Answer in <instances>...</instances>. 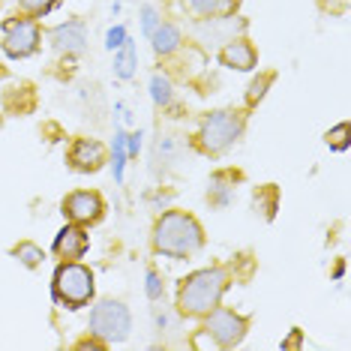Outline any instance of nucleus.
I'll return each mask as SVG.
<instances>
[{
    "mask_svg": "<svg viewBox=\"0 0 351 351\" xmlns=\"http://www.w3.org/2000/svg\"><path fill=\"white\" fill-rule=\"evenodd\" d=\"M204 246V228L193 213L169 210L154 222V252L165 258H193Z\"/></svg>",
    "mask_w": 351,
    "mask_h": 351,
    "instance_id": "obj_1",
    "label": "nucleus"
},
{
    "mask_svg": "<svg viewBox=\"0 0 351 351\" xmlns=\"http://www.w3.org/2000/svg\"><path fill=\"white\" fill-rule=\"evenodd\" d=\"M228 279V267H204L189 274L178 289V313L189 318H204L213 306H219Z\"/></svg>",
    "mask_w": 351,
    "mask_h": 351,
    "instance_id": "obj_2",
    "label": "nucleus"
},
{
    "mask_svg": "<svg viewBox=\"0 0 351 351\" xmlns=\"http://www.w3.org/2000/svg\"><path fill=\"white\" fill-rule=\"evenodd\" d=\"M243 123H246L243 114L234 108H219V111L204 114L202 126H198V135H195L198 150L207 156L226 154V150L243 135Z\"/></svg>",
    "mask_w": 351,
    "mask_h": 351,
    "instance_id": "obj_3",
    "label": "nucleus"
},
{
    "mask_svg": "<svg viewBox=\"0 0 351 351\" xmlns=\"http://www.w3.org/2000/svg\"><path fill=\"white\" fill-rule=\"evenodd\" d=\"M54 300L66 309H82L93 300V274L78 261H60L51 279Z\"/></svg>",
    "mask_w": 351,
    "mask_h": 351,
    "instance_id": "obj_4",
    "label": "nucleus"
},
{
    "mask_svg": "<svg viewBox=\"0 0 351 351\" xmlns=\"http://www.w3.org/2000/svg\"><path fill=\"white\" fill-rule=\"evenodd\" d=\"M132 330V315L126 309V303L121 300H99L90 309V333L99 337L106 346L123 342Z\"/></svg>",
    "mask_w": 351,
    "mask_h": 351,
    "instance_id": "obj_5",
    "label": "nucleus"
},
{
    "mask_svg": "<svg viewBox=\"0 0 351 351\" xmlns=\"http://www.w3.org/2000/svg\"><path fill=\"white\" fill-rule=\"evenodd\" d=\"M246 318L231 313L226 306H213L210 313L204 315V333H210V339L217 342L219 348H234L241 346L246 337Z\"/></svg>",
    "mask_w": 351,
    "mask_h": 351,
    "instance_id": "obj_6",
    "label": "nucleus"
},
{
    "mask_svg": "<svg viewBox=\"0 0 351 351\" xmlns=\"http://www.w3.org/2000/svg\"><path fill=\"white\" fill-rule=\"evenodd\" d=\"M39 43H43V34H39L36 19H10L3 25V51L10 58H30L36 54Z\"/></svg>",
    "mask_w": 351,
    "mask_h": 351,
    "instance_id": "obj_7",
    "label": "nucleus"
},
{
    "mask_svg": "<svg viewBox=\"0 0 351 351\" xmlns=\"http://www.w3.org/2000/svg\"><path fill=\"white\" fill-rule=\"evenodd\" d=\"M60 210H63V217L69 222H75V226H97L102 219V213H106V202H102V195L93 193V189H78V193H69L63 198Z\"/></svg>",
    "mask_w": 351,
    "mask_h": 351,
    "instance_id": "obj_8",
    "label": "nucleus"
},
{
    "mask_svg": "<svg viewBox=\"0 0 351 351\" xmlns=\"http://www.w3.org/2000/svg\"><path fill=\"white\" fill-rule=\"evenodd\" d=\"M246 30L243 19H231V15H213V19H198L195 25V39L202 45H219L231 43L234 36H241Z\"/></svg>",
    "mask_w": 351,
    "mask_h": 351,
    "instance_id": "obj_9",
    "label": "nucleus"
},
{
    "mask_svg": "<svg viewBox=\"0 0 351 351\" xmlns=\"http://www.w3.org/2000/svg\"><path fill=\"white\" fill-rule=\"evenodd\" d=\"M106 147H102V141L97 138H75L73 145L66 150V162L69 169L78 171V174H93L99 171L102 165H106Z\"/></svg>",
    "mask_w": 351,
    "mask_h": 351,
    "instance_id": "obj_10",
    "label": "nucleus"
},
{
    "mask_svg": "<svg viewBox=\"0 0 351 351\" xmlns=\"http://www.w3.org/2000/svg\"><path fill=\"white\" fill-rule=\"evenodd\" d=\"M87 246H90V237H87L84 226H75V222H69V226H63L58 231V237H54V255H58L60 261H78L84 258Z\"/></svg>",
    "mask_w": 351,
    "mask_h": 351,
    "instance_id": "obj_11",
    "label": "nucleus"
},
{
    "mask_svg": "<svg viewBox=\"0 0 351 351\" xmlns=\"http://www.w3.org/2000/svg\"><path fill=\"white\" fill-rule=\"evenodd\" d=\"M219 60H222V66H228V69L250 73V69H255V63H258V51H255V45L250 39L234 36L231 43H226L219 49Z\"/></svg>",
    "mask_w": 351,
    "mask_h": 351,
    "instance_id": "obj_12",
    "label": "nucleus"
},
{
    "mask_svg": "<svg viewBox=\"0 0 351 351\" xmlns=\"http://www.w3.org/2000/svg\"><path fill=\"white\" fill-rule=\"evenodd\" d=\"M87 45V30L82 21H66V25H58L51 30V49L58 54H66V58H73V54H82Z\"/></svg>",
    "mask_w": 351,
    "mask_h": 351,
    "instance_id": "obj_13",
    "label": "nucleus"
},
{
    "mask_svg": "<svg viewBox=\"0 0 351 351\" xmlns=\"http://www.w3.org/2000/svg\"><path fill=\"white\" fill-rule=\"evenodd\" d=\"M180 6L195 19H213V15H234L241 0H180Z\"/></svg>",
    "mask_w": 351,
    "mask_h": 351,
    "instance_id": "obj_14",
    "label": "nucleus"
},
{
    "mask_svg": "<svg viewBox=\"0 0 351 351\" xmlns=\"http://www.w3.org/2000/svg\"><path fill=\"white\" fill-rule=\"evenodd\" d=\"M150 43H154V51H156V54L169 58V54H174V51L180 49L183 36H180L178 25H171V21H159V27L154 30V34H150Z\"/></svg>",
    "mask_w": 351,
    "mask_h": 351,
    "instance_id": "obj_15",
    "label": "nucleus"
},
{
    "mask_svg": "<svg viewBox=\"0 0 351 351\" xmlns=\"http://www.w3.org/2000/svg\"><path fill=\"white\" fill-rule=\"evenodd\" d=\"M174 159H178V138H174V135H159L154 145V165H150V171H154L156 178H162V174L171 169Z\"/></svg>",
    "mask_w": 351,
    "mask_h": 351,
    "instance_id": "obj_16",
    "label": "nucleus"
},
{
    "mask_svg": "<svg viewBox=\"0 0 351 351\" xmlns=\"http://www.w3.org/2000/svg\"><path fill=\"white\" fill-rule=\"evenodd\" d=\"M135 66H138V54H135L132 39L126 36V43L117 49V58H114V75L123 78V82H130V78L135 75Z\"/></svg>",
    "mask_w": 351,
    "mask_h": 351,
    "instance_id": "obj_17",
    "label": "nucleus"
},
{
    "mask_svg": "<svg viewBox=\"0 0 351 351\" xmlns=\"http://www.w3.org/2000/svg\"><path fill=\"white\" fill-rule=\"evenodd\" d=\"M228 171H219L210 178V189H207V202H210V207H226L231 202V195H234V189L226 183Z\"/></svg>",
    "mask_w": 351,
    "mask_h": 351,
    "instance_id": "obj_18",
    "label": "nucleus"
},
{
    "mask_svg": "<svg viewBox=\"0 0 351 351\" xmlns=\"http://www.w3.org/2000/svg\"><path fill=\"white\" fill-rule=\"evenodd\" d=\"M150 97H154V102H156L159 108L169 106V102L174 99V84H171V78L162 75V73H156L154 78H150Z\"/></svg>",
    "mask_w": 351,
    "mask_h": 351,
    "instance_id": "obj_19",
    "label": "nucleus"
},
{
    "mask_svg": "<svg viewBox=\"0 0 351 351\" xmlns=\"http://www.w3.org/2000/svg\"><path fill=\"white\" fill-rule=\"evenodd\" d=\"M12 255H15V258H19L25 267H36V265H43V258H45V252L39 250L36 243H30V241H21V243L12 250Z\"/></svg>",
    "mask_w": 351,
    "mask_h": 351,
    "instance_id": "obj_20",
    "label": "nucleus"
},
{
    "mask_svg": "<svg viewBox=\"0 0 351 351\" xmlns=\"http://www.w3.org/2000/svg\"><path fill=\"white\" fill-rule=\"evenodd\" d=\"M126 159H130V156H126V132L117 130L114 132V162H111V165H114V180L117 183H123V165H126Z\"/></svg>",
    "mask_w": 351,
    "mask_h": 351,
    "instance_id": "obj_21",
    "label": "nucleus"
},
{
    "mask_svg": "<svg viewBox=\"0 0 351 351\" xmlns=\"http://www.w3.org/2000/svg\"><path fill=\"white\" fill-rule=\"evenodd\" d=\"M276 82V75L274 73H265V75H261V78H255V82L250 84V93H246V106H255V102H261V97H265V93H267V87L270 84H274Z\"/></svg>",
    "mask_w": 351,
    "mask_h": 351,
    "instance_id": "obj_22",
    "label": "nucleus"
},
{
    "mask_svg": "<svg viewBox=\"0 0 351 351\" xmlns=\"http://www.w3.org/2000/svg\"><path fill=\"white\" fill-rule=\"evenodd\" d=\"M58 3H60V0H19L21 10H25L27 15H34V19H43V15H49Z\"/></svg>",
    "mask_w": 351,
    "mask_h": 351,
    "instance_id": "obj_23",
    "label": "nucleus"
},
{
    "mask_svg": "<svg viewBox=\"0 0 351 351\" xmlns=\"http://www.w3.org/2000/svg\"><path fill=\"white\" fill-rule=\"evenodd\" d=\"M324 141L330 145L333 150H346L348 147V123H337L333 130H327Z\"/></svg>",
    "mask_w": 351,
    "mask_h": 351,
    "instance_id": "obj_24",
    "label": "nucleus"
},
{
    "mask_svg": "<svg viewBox=\"0 0 351 351\" xmlns=\"http://www.w3.org/2000/svg\"><path fill=\"white\" fill-rule=\"evenodd\" d=\"M159 21H162V19H159V12L154 10V6H147V3L141 6V27H145V34H147V36L159 27Z\"/></svg>",
    "mask_w": 351,
    "mask_h": 351,
    "instance_id": "obj_25",
    "label": "nucleus"
},
{
    "mask_svg": "<svg viewBox=\"0 0 351 351\" xmlns=\"http://www.w3.org/2000/svg\"><path fill=\"white\" fill-rule=\"evenodd\" d=\"M126 43V30H123V25H117V27H111L108 34H106V49H111V51H117L121 45Z\"/></svg>",
    "mask_w": 351,
    "mask_h": 351,
    "instance_id": "obj_26",
    "label": "nucleus"
},
{
    "mask_svg": "<svg viewBox=\"0 0 351 351\" xmlns=\"http://www.w3.org/2000/svg\"><path fill=\"white\" fill-rule=\"evenodd\" d=\"M162 289H165L162 276H159L156 270H150V274H147V298L150 300H159V298H162Z\"/></svg>",
    "mask_w": 351,
    "mask_h": 351,
    "instance_id": "obj_27",
    "label": "nucleus"
},
{
    "mask_svg": "<svg viewBox=\"0 0 351 351\" xmlns=\"http://www.w3.org/2000/svg\"><path fill=\"white\" fill-rule=\"evenodd\" d=\"M138 150H141V132L126 135V156L135 159V156H138Z\"/></svg>",
    "mask_w": 351,
    "mask_h": 351,
    "instance_id": "obj_28",
    "label": "nucleus"
},
{
    "mask_svg": "<svg viewBox=\"0 0 351 351\" xmlns=\"http://www.w3.org/2000/svg\"><path fill=\"white\" fill-rule=\"evenodd\" d=\"M298 346H300V330H294L291 337L282 342V348H298Z\"/></svg>",
    "mask_w": 351,
    "mask_h": 351,
    "instance_id": "obj_29",
    "label": "nucleus"
}]
</instances>
